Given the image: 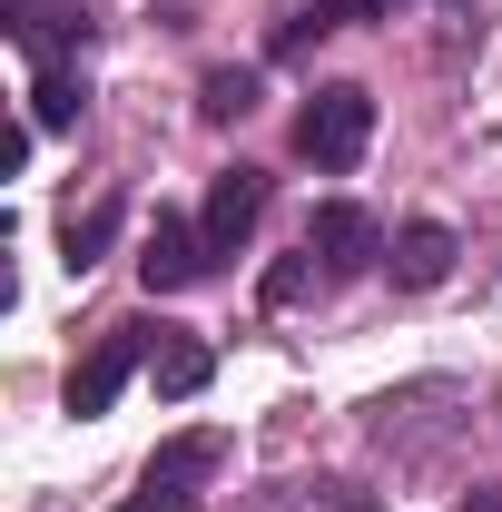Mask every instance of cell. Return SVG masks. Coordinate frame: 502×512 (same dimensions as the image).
Listing matches in <instances>:
<instances>
[{
  "instance_id": "5b68a950",
  "label": "cell",
  "mask_w": 502,
  "mask_h": 512,
  "mask_svg": "<svg viewBox=\"0 0 502 512\" xmlns=\"http://www.w3.org/2000/svg\"><path fill=\"white\" fill-rule=\"evenodd\" d=\"M256 217H266V178H256V168H217V188H207V217H197V227H207V247L237 256V247L256 237Z\"/></svg>"
},
{
  "instance_id": "277c9868",
  "label": "cell",
  "mask_w": 502,
  "mask_h": 512,
  "mask_svg": "<svg viewBox=\"0 0 502 512\" xmlns=\"http://www.w3.org/2000/svg\"><path fill=\"white\" fill-rule=\"evenodd\" d=\"M306 247L325 256V276H365V266L384 256V237H375V217H365V207H345V197H325V207L306 217Z\"/></svg>"
},
{
  "instance_id": "9c48e42d",
  "label": "cell",
  "mask_w": 502,
  "mask_h": 512,
  "mask_svg": "<svg viewBox=\"0 0 502 512\" xmlns=\"http://www.w3.org/2000/svg\"><path fill=\"white\" fill-rule=\"evenodd\" d=\"M79 109H89V79L69 60H50L40 79H30V128H79Z\"/></svg>"
},
{
  "instance_id": "7a4b0ae2",
  "label": "cell",
  "mask_w": 502,
  "mask_h": 512,
  "mask_svg": "<svg viewBox=\"0 0 502 512\" xmlns=\"http://www.w3.org/2000/svg\"><path fill=\"white\" fill-rule=\"evenodd\" d=\"M158 335H168V325H109V335L69 365V414H79V424H89V414H109V404H119V384L158 355Z\"/></svg>"
},
{
  "instance_id": "30bf717a",
  "label": "cell",
  "mask_w": 502,
  "mask_h": 512,
  "mask_svg": "<svg viewBox=\"0 0 502 512\" xmlns=\"http://www.w3.org/2000/svg\"><path fill=\"white\" fill-rule=\"evenodd\" d=\"M60 247H69V276H89L99 256L119 247V197H99L89 217H69V227H60Z\"/></svg>"
},
{
  "instance_id": "5bb4252c",
  "label": "cell",
  "mask_w": 502,
  "mask_h": 512,
  "mask_svg": "<svg viewBox=\"0 0 502 512\" xmlns=\"http://www.w3.org/2000/svg\"><path fill=\"white\" fill-rule=\"evenodd\" d=\"M315 503H325V512H375L365 493H355V483H315Z\"/></svg>"
},
{
  "instance_id": "2e32d148",
  "label": "cell",
  "mask_w": 502,
  "mask_h": 512,
  "mask_svg": "<svg viewBox=\"0 0 502 512\" xmlns=\"http://www.w3.org/2000/svg\"><path fill=\"white\" fill-rule=\"evenodd\" d=\"M119 512H178V503H158V493H138V503H119Z\"/></svg>"
},
{
  "instance_id": "9a60e30c",
  "label": "cell",
  "mask_w": 502,
  "mask_h": 512,
  "mask_svg": "<svg viewBox=\"0 0 502 512\" xmlns=\"http://www.w3.org/2000/svg\"><path fill=\"white\" fill-rule=\"evenodd\" d=\"M463 512H502V493H463Z\"/></svg>"
},
{
  "instance_id": "ba28073f",
  "label": "cell",
  "mask_w": 502,
  "mask_h": 512,
  "mask_svg": "<svg viewBox=\"0 0 502 512\" xmlns=\"http://www.w3.org/2000/svg\"><path fill=\"white\" fill-rule=\"evenodd\" d=\"M148 375H158V394H168V404H188V394H207L217 355H207L197 335H178V325H168V335H158V355H148Z\"/></svg>"
},
{
  "instance_id": "52a82bcc",
  "label": "cell",
  "mask_w": 502,
  "mask_h": 512,
  "mask_svg": "<svg viewBox=\"0 0 502 512\" xmlns=\"http://www.w3.org/2000/svg\"><path fill=\"white\" fill-rule=\"evenodd\" d=\"M217 434H178V444H158L148 453V473H138V493H158V503H188L197 483H207V473H217Z\"/></svg>"
},
{
  "instance_id": "7c38bea8",
  "label": "cell",
  "mask_w": 502,
  "mask_h": 512,
  "mask_svg": "<svg viewBox=\"0 0 502 512\" xmlns=\"http://www.w3.org/2000/svg\"><path fill=\"white\" fill-rule=\"evenodd\" d=\"M315 276H325V256H315V247L306 256H276V266H266V306H296Z\"/></svg>"
},
{
  "instance_id": "8fae6325",
  "label": "cell",
  "mask_w": 502,
  "mask_h": 512,
  "mask_svg": "<svg viewBox=\"0 0 502 512\" xmlns=\"http://www.w3.org/2000/svg\"><path fill=\"white\" fill-rule=\"evenodd\" d=\"M247 109H256V69H207V79H197V119L207 128L247 119Z\"/></svg>"
},
{
  "instance_id": "6da1fadb",
  "label": "cell",
  "mask_w": 502,
  "mask_h": 512,
  "mask_svg": "<svg viewBox=\"0 0 502 512\" xmlns=\"http://www.w3.org/2000/svg\"><path fill=\"white\" fill-rule=\"evenodd\" d=\"M365 148H375V99H365L355 79H325L306 109H296V158L325 168V178H345Z\"/></svg>"
},
{
  "instance_id": "8992f818",
  "label": "cell",
  "mask_w": 502,
  "mask_h": 512,
  "mask_svg": "<svg viewBox=\"0 0 502 512\" xmlns=\"http://www.w3.org/2000/svg\"><path fill=\"white\" fill-rule=\"evenodd\" d=\"M453 256H463V247H453V227H443V217H414V227L384 247V266H394V286H404V296H424V286L453 276Z\"/></svg>"
},
{
  "instance_id": "3957f363",
  "label": "cell",
  "mask_w": 502,
  "mask_h": 512,
  "mask_svg": "<svg viewBox=\"0 0 502 512\" xmlns=\"http://www.w3.org/2000/svg\"><path fill=\"white\" fill-rule=\"evenodd\" d=\"M207 266H217L207 227H197V217H168V207H158V227L138 237V286H148V296H188V286H207Z\"/></svg>"
},
{
  "instance_id": "4fadbf2b",
  "label": "cell",
  "mask_w": 502,
  "mask_h": 512,
  "mask_svg": "<svg viewBox=\"0 0 502 512\" xmlns=\"http://www.w3.org/2000/svg\"><path fill=\"white\" fill-rule=\"evenodd\" d=\"M325 20L335 30H365V20H384V0H325Z\"/></svg>"
}]
</instances>
